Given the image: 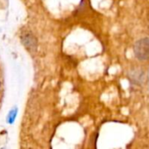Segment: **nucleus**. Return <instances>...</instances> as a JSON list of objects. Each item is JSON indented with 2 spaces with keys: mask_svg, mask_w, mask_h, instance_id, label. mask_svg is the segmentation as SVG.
Listing matches in <instances>:
<instances>
[{
  "mask_svg": "<svg viewBox=\"0 0 149 149\" xmlns=\"http://www.w3.org/2000/svg\"><path fill=\"white\" fill-rule=\"evenodd\" d=\"M134 54L139 60L145 61L149 58V38L138 40L134 45Z\"/></svg>",
  "mask_w": 149,
  "mask_h": 149,
  "instance_id": "1",
  "label": "nucleus"
},
{
  "mask_svg": "<svg viewBox=\"0 0 149 149\" xmlns=\"http://www.w3.org/2000/svg\"><path fill=\"white\" fill-rule=\"evenodd\" d=\"M129 79L133 84L135 85H141L145 82L146 79V74L142 70L140 69H133L128 73Z\"/></svg>",
  "mask_w": 149,
  "mask_h": 149,
  "instance_id": "2",
  "label": "nucleus"
},
{
  "mask_svg": "<svg viewBox=\"0 0 149 149\" xmlns=\"http://www.w3.org/2000/svg\"><path fill=\"white\" fill-rule=\"evenodd\" d=\"M23 39H25L26 40V42H24V45H26L27 48H30L31 46L34 47V45H36L34 43V38L31 37V36H30V35H28V34L25 35L24 37H23Z\"/></svg>",
  "mask_w": 149,
  "mask_h": 149,
  "instance_id": "3",
  "label": "nucleus"
}]
</instances>
